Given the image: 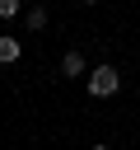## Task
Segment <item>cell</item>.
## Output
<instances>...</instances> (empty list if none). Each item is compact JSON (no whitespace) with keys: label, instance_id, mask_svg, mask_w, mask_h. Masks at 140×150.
I'll return each mask as SVG.
<instances>
[{"label":"cell","instance_id":"cell-1","mask_svg":"<svg viewBox=\"0 0 140 150\" xmlns=\"http://www.w3.org/2000/svg\"><path fill=\"white\" fill-rule=\"evenodd\" d=\"M117 84H121V75H117L112 66H98V70L89 75V94H93V98H107V94H117Z\"/></svg>","mask_w":140,"mask_h":150},{"label":"cell","instance_id":"cell-4","mask_svg":"<svg viewBox=\"0 0 140 150\" xmlns=\"http://www.w3.org/2000/svg\"><path fill=\"white\" fill-rule=\"evenodd\" d=\"M28 28H47V9H28Z\"/></svg>","mask_w":140,"mask_h":150},{"label":"cell","instance_id":"cell-2","mask_svg":"<svg viewBox=\"0 0 140 150\" xmlns=\"http://www.w3.org/2000/svg\"><path fill=\"white\" fill-rule=\"evenodd\" d=\"M19 61V38H0V66Z\"/></svg>","mask_w":140,"mask_h":150},{"label":"cell","instance_id":"cell-5","mask_svg":"<svg viewBox=\"0 0 140 150\" xmlns=\"http://www.w3.org/2000/svg\"><path fill=\"white\" fill-rule=\"evenodd\" d=\"M19 14V0H0V19H14Z\"/></svg>","mask_w":140,"mask_h":150},{"label":"cell","instance_id":"cell-3","mask_svg":"<svg viewBox=\"0 0 140 150\" xmlns=\"http://www.w3.org/2000/svg\"><path fill=\"white\" fill-rule=\"evenodd\" d=\"M61 70H65V75H79V70H84V56H79V52H65Z\"/></svg>","mask_w":140,"mask_h":150},{"label":"cell","instance_id":"cell-6","mask_svg":"<svg viewBox=\"0 0 140 150\" xmlns=\"http://www.w3.org/2000/svg\"><path fill=\"white\" fill-rule=\"evenodd\" d=\"M93 150H107V145H93Z\"/></svg>","mask_w":140,"mask_h":150}]
</instances>
